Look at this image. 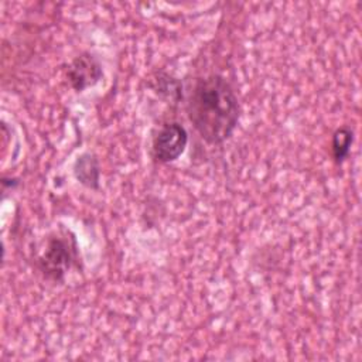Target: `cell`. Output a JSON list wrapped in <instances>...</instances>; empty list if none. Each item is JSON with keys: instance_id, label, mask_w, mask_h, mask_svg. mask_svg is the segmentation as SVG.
<instances>
[{"instance_id": "cell-1", "label": "cell", "mask_w": 362, "mask_h": 362, "mask_svg": "<svg viewBox=\"0 0 362 362\" xmlns=\"http://www.w3.org/2000/svg\"><path fill=\"white\" fill-rule=\"evenodd\" d=\"M187 113L206 143L222 144L238 126L239 102L232 85L214 74L195 81L188 95Z\"/></svg>"}, {"instance_id": "cell-2", "label": "cell", "mask_w": 362, "mask_h": 362, "mask_svg": "<svg viewBox=\"0 0 362 362\" xmlns=\"http://www.w3.org/2000/svg\"><path fill=\"white\" fill-rule=\"evenodd\" d=\"M79 262L78 245L74 235L69 232H55L47 239L45 247L37 259V267L47 280L58 283Z\"/></svg>"}, {"instance_id": "cell-3", "label": "cell", "mask_w": 362, "mask_h": 362, "mask_svg": "<svg viewBox=\"0 0 362 362\" xmlns=\"http://www.w3.org/2000/svg\"><path fill=\"white\" fill-rule=\"evenodd\" d=\"M188 143V133L185 127L177 122L165 123L153 137L151 154L158 163L175 161L185 150Z\"/></svg>"}, {"instance_id": "cell-4", "label": "cell", "mask_w": 362, "mask_h": 362, "mask_svg": "<svg viewBox=\"0 0 362 362\" xmlns=\"http://www.w3.org/2000/svg\"><path fill=\"white\" fill-rule=\"evenodd\" d=\"M102 76V65L90 52H82L75 57L66 69V78L76 92H83L96 85Z\"/></svg>"}, {"instance_id": "cell-5", "label": "cell", "mask_w": 362, "mask_h": 362, "mask_svg": "<svg viewBox=\"0 0 362 362\" xmlns=\"http://www.w3.org/2000/svg\"><path fill=\"white\" fill-rule=\"evenodd\" d=\"M74 175L78 180V182H81L83 187L98 189L100 178V167L98 158L90 153L81 154L75 160Z\"/></svg>"}, {"instance_id": "cell-6", "label": "cell", "mask_w": 362, "mask_h": 362, "mask_svg": "<svg viewBox=\"0 0 362 362\" xmlns=\"http://www.w3.org/2000/svg\"><path fill=\"white\" fill-rule=\"evenodd\" d=\"M354 141V132L348 126H342L338 130H335L332 136V143H331V150H332V157L337 164L344 163V160L349 156L351 146Z\"/></svg>"}]
</instances>
